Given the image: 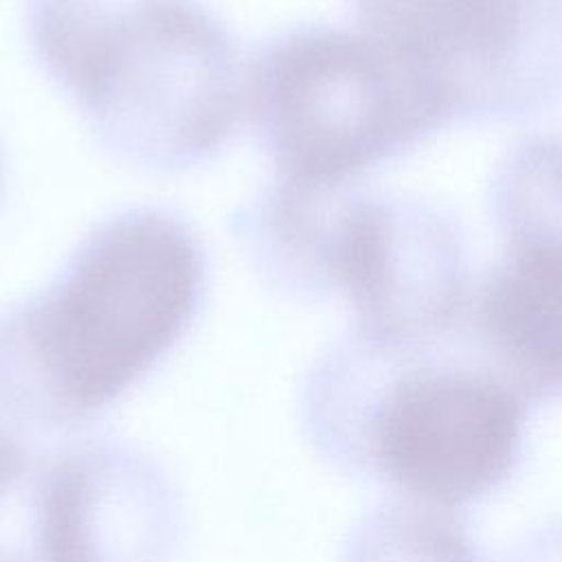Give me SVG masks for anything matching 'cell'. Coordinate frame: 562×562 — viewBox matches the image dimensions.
Returning a JSON list of instances; mask_svg holds the SVG:
<instances>
[{
  "label": "cell",
  "mask_w": 562,
  "mask_h": 562,
  "mask_svg": "<svg viewBox=\"0 0 562 562\" xmlns=\"http://www.w3.org/2000/svg\"><path fill=\"white\" fill-rule=\"evenodd\" d=\"M206 281V248L178 211L99 220L42 290L0 312L2 406L42 424L110 406L178 345Z\"/></svg>",
  "instance_id": "6da1fadb"
},
{
  "label": "cell",
  "mask_w": 562,
  "mask_h": 562,
  "mask_svg": "<svg viewBox=\"0 0 562 562\" xmlns=\"http://www.w3.org/2000/svg\"><path fill=\"white\" fill-rule=\"evenodd\" d=\"M26 33L46 77L127 165L187 171L235 134L239 50L200 0H29Z\"/></svg>",
  "instance_id": "7a4b0ae2"
},
{
  "label": "cell",
  "mask_w": 562,
  "mask_h": 562,
  "mask_svg": "<svg viewBox=\"0 0 562 562\" xmlns=\"http://www.w3.org/2000/svg\"><path fill=\"white\" fill-rule=\"evenodd\" d=\"M244 99L277 180L342 187L452 116L397 48L364 29L296 24L263 40Z\"/></svg>",
  "instance_id": "3957f363"
},
{
  "label": "cell",
  "mask_w": 562,
  "mask_h": 562,
  "mask_svg": "<svg viewBox=\"0 0 562 562\" xmlns=\"http://www.w3.org/2000/svg\"><path fill=\"white\" fill-rule=\"evenodd\" d=\"M397 353L406 364L378 384L362 419L373 472L435 509L496 490L520 459L527 400L490 367Z\"/></svg>",
  "instance_id": "277c9868"
},
{
  "label": "cell",
  "mask_w": 562,
  "mask_h": 562,
  "mask_svg": "<svg viewBox=\"0 0 562 562\" xmlns=\"http://www.w3.org/2000/svg\"><path fill=\"white\" fill-rule=\"evenodd\" d=\"M505 248L470 303L490 367L527 402L562 395V182L496 195Z\"/></svg>",
  "instance_id": "5b68a950"
},
{
  "label": "cell",
  "mask_w": 562,
  "mask_h": 562,
  "mask_svg": "<svg viewBox=\"0 0 562 562\" xmlns=\"http://www.w3.org/2000/svg\"><path fill=\"white\" fill-rule=\"evenodd\" d=\"M178 505L165 474L114 439H86L53 459L50 562H165Z\"/></svg>",
  "instance_id": "8992f818"
},
{
  "label": "cell",
  "mask_w": 562,
  "mask_h": 562,
  "mask_svg": "<svg viewBox=\"0 0 562 562\" xmlns=\"http://www.w3.org/2000/svg\"><path fill=\"white\" fill-rule=\"evenodd\" d=\"M2 187H4V165H2V154H0V193H2Z\"/></svg>",
  "instance_id": "52a82bcc"
},
{
  "label": "cell",
  "mask_w": 562,
  "mask_h": 562,
  "mask_svg": "<svg viewBox=\"0 0 562 562\" xmlns=\"http://www.w3.org/2000/svg\"><path fill=\"white\" fill-rule=\"evenodd\" d=\"M360 2H362V0H360Z\"/></svg>",
  "instance_id": "ba28073f"
}]
</instances>
